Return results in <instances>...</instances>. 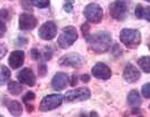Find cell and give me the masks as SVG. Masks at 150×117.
<instances>
[{
	"label": "cell",
	"mask_w": 150,
	"mask_h": 117,
	"mask_svg": "<svg viewBox=\"0 0 150 117\" xmlns=\"http://www.w3.org/2000/svg\"><path fill=\"white\" fill-rule=\"evenodd\" d=\"M85 39L88 48L96 54H104L111 48L112 35L108 31H99L93 35L90 34L85 37Z\"/></svg>",
	"instance_id": "1"
},
{
	"label": "cell",
	"mask_w": 150,
	"mask_h": 117,
	"mask_svg": "<svg viewBox=\"0 0 150 117\" xmlns=\"http://www.w3.org/2000/svg\"><path fill=\"white\" fill-rule=\"evenodd\" d=\"M120 41L129 49H136L141 43V34L137 29L123 28L119 35Z\"/></svg>",
	"instance_id": "2"
},
{
	"label": "cell",
	"mask_w": 150,
	"mask_h": 117,
	"mask_svg": "<svg viewBox=\"0 0 150 117\" xmlns=\"http://www.w3.org/2000/svg\"><path fill=\"white\" fill-rule=\"evenodd\" d=\"M77 37H79V35H77L76 29L73 26H67L63 29L61 35L58 36L57 43L62 49H66L77 40Z\"/></svg>",
	"instance_id": "3"
},
{
	"label": "cell",
	"mask_w": 150,
	"mask_h": 117,
	"mask_svg": "<svg viewBox=\"0 0 150 117\" xmlns=\"http://www.w3.org/2000/svg\"><path fill=\"white\" fill-rule=\"evenodd\" d=\"M109 11L114 20L123 21L128 16V5L125 0H114L109 6Z\"/></svg>",
	"instance_id": "4"
},
{
	"label": "cell",
	"mask_w": 150,
	"mask_h": 117,
	"mask_svg": "<svg viewBox=\"0 0 150 117\" xmlns=\"http://www.w3.org/2000/svg\"><path fill=\"white\" fill-rule=\"evenodd\" d=\"M84 16L88 22L91 24H99L103 18V9L98 4H88L84 8Z\"/></svg>",
	"instance_id": "5"
},
{
	"label": "cell",
	"mask_w": 150,
	"mask_h": 117,
	"mask_svg": "<svg viewBox=\"0 0 150 117\" xmlns=\"http://www.w3.org/2000/svg\"><path fill=\"white\" fill-rule=\"evenodd\" d=\"M83 64H84V58L79 53H69L62 56L58 60V65L64 67L80 68L83 66Z\"/></svg>",
	"instance_id": "6"
},
{
	"label": "cell",
	"mask_w": 150,
	"mask_h": 117,
	"mask_svg": "<svg viewBox=\"0 0 150 117\" xmlns=\"http://www.w3.org/2000/svg\"><path fill=\"white\" fill-rule=\"evenodd\" d=\"M63 103V96L61 94H52L47 95L42 99L40 105H39V109L42 111H50L57 108L58 106H61Z\"/></svg>",
	"instance_id": "7"
},
{
	"label": "cell",
	"mask_w": 150,
	"mask_h": 117,
	"mask_svg": "<svg viewBox=\"0 0 150 117\" xmlns=\"http://www.w3.org/2000/svg\"><path fill=\"white\" fill-rule=\"evenodd\" d=\"M91 97V92L88 87H80L69 90L65 94V100L67 103H75V102H83Z\"/></svg>",
	"instance_id": "8"
},
{
	"label": "cell",
	"mask_w": 150,
	"mask_h": 117,
	"mask_svg": "<svg viewBox=\"0 0 150 117\" xmlns=\"http://www.w3.org/2000/svg\"><path fill=\"white\" fill-rule=\"evenodd\" d=\"M57 34V26L54 21H46L45 24L39 27L38 30V36L43 40H52L53 38H55Z\"/></svg>",
	"instance_id": "9"
},
{
	"label": "cell",
	"mask_w": 150,
	"mask_h": 117,
	"mask_svg": "<svg viewBox=\"0 0 150 117\" xmlns=\"http://www.w3.org/2000/svg\"><path fill=\"white\" fill-rule=\"evenodd\" d=\"M92 75L93 77L101 80H108L111 78L112 71L110 67L104 62H96L92 68Z\"/></svg>",
	"instance_id": "10"
},
{
	"label": "cell",
	"mask_w": 150,
	"mask_h": 117,
	"mask_svg": "<svg viewBox=\"0 0 150 117\" xmlns=\"http://www.w3.org/2000/svg\"><path fill=\"white\" fill-rule=\"evenodd\" d=\"M37 26V19L31 13H24L19 16V28L21 30H33Z\"/></svg>",
	"instance_id": "11"
},
{
	"label": "cell",
	"mask_w": 150,
	"mask_h": 117,
	"mask_svg": "<svg viewBox=\"0 0 150 117\" xmlns=\"http://www.w3.org/2000/svg\"><path fill=\"white\" fill-rule=\"evenodd\" d=\"M122 76H123V79L127 83L133 84V83H136V81H138V80L140 79L141 74H140L139 69L136 66H133L132 64H128L125 66V70H123V75Z\"/></svg>",
	"instance_id": "12"
},
{
	"label": "cell",
	"mask_w": 150,
	"mask_h": 117,
	"mask_svg": "<svg viewBox=\"0 0 150 117\" xmlns=\"http://www.w3.org/2000/svg\"><path fill=\"white\" fill-rule=\"evenodd\" d=\"M18 80L26 86H34L36 84V77L30 68H24L18 73Z\"/></svg>",
	"instance_id": "13"
},
{
	"label": "cell",
	"mask_w": 150,
	"mask_h": 117,
	"mask_svg": "<svg viewBox=\"0 0 150 117\" xmlns=\"http://www.w3.org/2000/svg\"><path fill=\"white\" fill-rule=\"evenodd\" d=\"M69 84V77L65 73H56L55 76L52 79V87L56 90V92H61L63 89H65Z\"/></svg>",
	"instance_id": "14"
},
{
	"label": "cell",
	"mask_w": 150,
	"mask_h": 117,
	"mask_svg": "<svg viewBox=\"0 0 150 117\" xmlns=\"http://www.w3.org/2000/svg\"><path fill=\"white\" fill-rule=\"evenodd\" d=\"M24 62H25V53L23 50L13 51L9 56V59H8V62L13 69H17L20 66H23Z\"/></svg>",
	"instance_id": "15"
},
{
	"label": "cell",
	"mask_w": 150,
	"mask_h": 117,
	"mask_svg": "<svg viewBox=\"0 0 150 117\" xmlns=\"http://www.w3.org/2000/svg\"><path fill=\"white\" fill-rule=\"evenodd\" d=\"M134 15L138 19H144L150 22V6L144 7L141 5H137L134 9Z\"/></svg>",
	"instance_id": "16"
},
{
	"label": "cell",
	"mask_w": 150,
	"mask_h": 117,
	"mask_svg": "<svg viewBox=\"0 0 150 117\" xmlns=\"http://www.w3.org/2000/svg\"><path fill=\"white\" fill-rule=\"evenodd\" d=\"M127 100H128V104L132 106V107H139L141 105V103H142L141 96H140L139 92L136 90V89H132L131 92L128 94Z\"/></svg>",
	"instance_id": "17"
},
{
	"label": "cell",
	"mask_w": 150,
	"mask_h": 117,
	"mask_svg": "<svg viewBox=\"0 0 150 117\" xmlns=\"http://www.w3.org/2000/svg\"><path fill=\"white\" fill-rule=\"evenodd\" d=\"M6 106L9 113L15 115V116H19L23 113V106L18 100H9L6 104Z\"/></svg>",
	"instance_id": "18"
},
{
	"label": "cell",
	"mask_w": 150,
	"mask_h": 117,
	"mask_svg": "<svg viewBox=\"0 0 150 117\" xmlns=\"http://www.w3.org/2000/svg\"><path fill=\"white\" fill-rule=\"evenodd\" d=\"M138 66L142 69V71L150 74V56H142L138 59Z\"/></svg>",
	"instance_id": "19"
},
{
	"label": "cell",
	"mask_w": 150,
	"mask_h": 117,
	"mask_svg": "<svg viewBox=\"0 0 150 117\" xmlns=\"http://www.w3.org/2000/svg\"><path fill=\"white\" fill-rule=\"evenodd\" d=\"M9 78H10V70L6 66L0 65V85L6 84Z\"/></svg>",
	"instance_id": "20"
},
{
	"label": "cell",
	"mask_w": 150,
	"mask_h": 117,
	"mask_svg": "<svg viewBox=\"0 0 150 117\" xmlns=\"http://www.w3.org/2000/svg\"><path fill=\"white\" fill-rule=\"evenodd\" d=\"M8 90L13 95H19L23 92V86L19 83L13 80V81H9V84H8Z\"/></svg>",
	"instance_id": "21"
},
{
	"label": "cell",
	"mask_w": 150,
	"mask_h": 117,
	"mask_svg": "<svg viewBox=\"0 0 150 117\" xmlns=\"http://www.w3.org/2000/svg\"><path fill=\"white\" fill-rule=\"evenodd\" d=\"M50 0H30L31 5L37 8H46L50 6Z\"/></svg>",
	"instance_id": "22"
},
{
	"label": "cell",
	"mask_w": 150,
	"mask_h": 117,
	"mask_svg": "<svg viewBox=\"0 0 150 117\" xmlns=\"http://www.w3.org/2000/svg\"><path fill=\"white\" fill-rule=\"evenodd\" d=\"M34 99H35V94L33 92H28L25 96H24L23 100H24V103L27 105V107H29V104H30Z\"/></svg>",
	"instance_id": "23"
},
{
	"label": "cell",
	"mask_w": 150,
	"mask_h": 117,
	"mask_svg": "<svg viewBox=\"0 0 150 117\" xmlns=\"http://www.w3.org/2000/svg\"><path fill=\"white\" fill-rule=\"evenodd\" d=\"M74 8V0H65L64 2V10L66 13H72Z\"/></svg>",
	"instance_id": "24"
},
{
	"label": "cell",
	"mask_w": 150,
	"mask_h": 117,
	"mask_svg": "<svg viewBox=\"0 0 150 117\" xmlns=\"http://www.w3.org/2000/svg\"><path fill=\"white\" fill-rule=\"evenodd\" d=\"M141 92H142V96L144 98H150V83L144 84L141 88Z\"/></svg>",
	"instance_id": "25"
},
{
	"label": "cell",
	"mask_w": 150,
	"mask_h": 117,
	"mask_svg": "<svg viewBox=\"0 0 150 117\" xmlns=\"http://www.w3.org/2000/svg\"><path fill=\"white\" fill-rule=\"evenodd\" d=\"M52 55H53V51L50 50V47H45V50H44V57L46 60H48L52 58Z\"/></svg>",
	"instance_id": "26"
},
{
	"label": "cell",
	"mask_w": 150,
	"mask_h": 117,
	"mask_svg": "<svg viewBox=\"0 0 150 117\" xmlns=\"http://www.w3.org/2000/svg\"><path fill=\"white\" fill-rule=\"evenodd\" d=\"M30 54H31V56H33V58H34L35 60H38V59H40V53H39V50L36 49V48L31 49Z\"/></svg>",
	"instance_id": "27"
},
{
	"label": "cell",
	"mask_w": 150,
	"mask_h": 117,
	"mask_svg": "<svg viewBox=\"0 0 150 117\" xmlns=\"http://www.w3.org/2000/svg\"><path fill=\"white\" fill-rule=\"evenodd\" d=\"M6 30H7V27L5 25V22L0 19V38L4 37V35L6 34Z\"/></svg>",
	"instance_id": "28"
},
{
	"label": "cell",
	"mask_w": 150,
	"mask_h": 117,
	"mask_svg": "<svg viewBox=\"0 0 150 117\" xmlns=\"http://www.w3.org/2000/svg\"><path fill=\"white\" fill-rule=\"evenodd\" d=\"M7 54V47L6 45L4 43H0V59H2Z\"/></svg>",
	"instance_id": "29"
},
{
	"label": "cell",
	"mask_w": 150,
	"mask_h": 117,
	"mask_svg": "<svg viewBox=\"0 0 150 117\" xmlns=\"http://www.w3.org/2000/svg\"><path fill=\"white\" fill-rule=\"evenodd\" d=\"M38 71H39V75H40L42 77H44L45 75H46V66H45L44 64L39 66V68H38Z\"/></svg>",
	"instance_id": "30"
},
{
	"label": "cell",
	"mask_w": 150,
	"mask_h": 117,
	"mask_svg": "<svg viewBox=\"0 0 150 117\" xmlns=\"http://www.w3.org/2000/svg\"><path fill=\"white\" fill-rule=\"evenodd\" d=\"M76 81H77V77H76V75L74 74L73 76H72V80H71V85H72V86H75Z\"/></svg>",
	"instance_id": "31"
},
{
	"label": "cell",
	"mask_w": 150,
	"mask_h": 117,
	"mask_svg": "<svg viewBox=\"0 0 150 117\" xmlns=\"http://www.w3.org/2000/svg\"><path fill=\"white\" fill-rule=\"evenodd\" d=\"M81 79L83 80V81H85V83H86V81H88V80H90V76H88V75H86V74H84L81 77Z\"/></svg>",
	"instance_id": "32"
},
{
	"label": "cell",
	"mask_w": 150,
	"mask_h": 117,
	"mask_svg": "<svg viewBox=\"0 0 150 117\" xmlns=\"http://www.w3.org/2000/svg\"><path fill=\"white\" fill-rule=\"evenodd\" d=\"M148 47H149V49H150V38H149V40H148Z\"/></svg>",
	"instance_id": "33"
},
{
	"label": "cell",
	"mask_w": 150,
	"mask_h": 117,
	"mask_svg": "<svg viewBox=\"0 0 150 117\" xmlns=\"http://www.w3.org/2000/svg\"><path fill=\"white\" fill-rule=\"evenodd\" d=\"M148 1H149V2H150V0H148Z\"/></svg>",
	"instance_id": "34"
},
{
	"label": "cell",
	"mask_w": 150,
	"mask_h": 117,
	"mask_svg": "<svg viewBox=\"0 0 150 117\" xmlns=\"http://www.w3.org/2000/svg\"><path fill=\"white\" fill-rule=\"evenodd\" d=\"M149 108H150V105H149Z\"/></svg>",
	"instance_id": "35"
},
{
	"label": "cell",
	"mask_w": 150,
	"mask_h": 117,
	"mask_svg": "<svg viewBox=\"0 0 150 117\" xmlns=\"http://www.w3.org/2000/svg\"><path fill=\"white\" fill-rule=\"evenodd\" d=\"M146 1H148V0H146Z\"/></svg>",
	"instance_id": "36"
}]
</instances>
